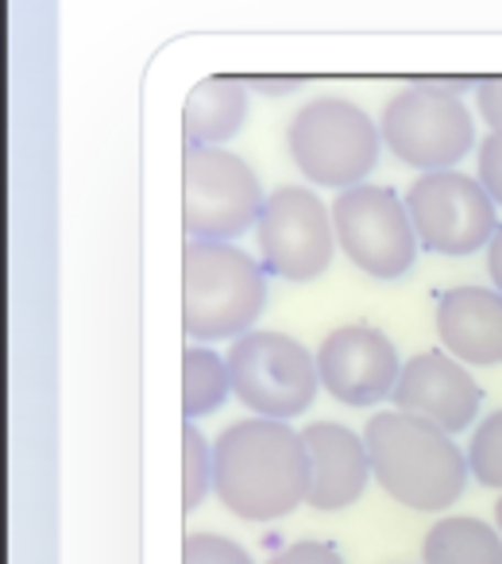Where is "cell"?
<instances>
[{
	"label": "cell",
	"instance_id": "obj_1",
	"mask_svg": "<svg viewBox=\"0 0 502 564\" xmlns=\"http://www.w3.org/2000/svg\"><path fill=\"white\" fill-rule=\"evenodd\" d=\"M212 495L243 522H275L309 499V453L298 430L243 417L212 441Z\"/></svg>",
	"mask_w": 502,
	"mask_h": 564
},
{
	"label": "cell",
	"instance_id": "obj_2",
	"mask_svg": "<svg viewBox=\"0 0 502 564\" xmlns=\"http://www.w3.org/2000/svg\"><path fill=\"white\" fill-rule=\"evenodd\" d=\"M371 479L410 510H448L468 487V453L452 433L402 410L375 414L363 430Z\"/></svg>",
	"mask_w": 502,
	"mask_h": 564
},
{
	"label": "cell",
	"instance_id": "obj_3",
	"mask_svg": "<svg viewBox=\"0 0 502 564\" xmlns=\"http://www.w3.org/2000/svg\"><path fill=\"white\" fill-rule=\"evenodd\" d=\"M268 306V267L236 243L186 240L182 329L194 345L240 340Z\"/></svg>",
	"mask_w": 502,
	"mask_h": 564
},
{
	"label": "cell",
	"instance_id": "obj_4",
	"mask_svg": "<svg viewBox=\"0 0 502 564\" xmlns=\"http://www.w3.org/2000/svg\"><path fill=\"white\" fill-rule=\"evenodd\" d=\"M286 151L306 182L325 189H352L375 171L383 132L348 97H317L291 117Z\"/></svg>",
	"mask_w": 502,
	"mask_h": 564
},
{
	"label": "cell",
	"instance_id": "obj_5",
	"mask_svg": "<svg viewBox=\"0 0 502 564\" xmlns=\"http://www.w3.org/2000/svg\"><path fill=\"white\" fill-rule=\"evenodd\" d=\"M263 186L236 151L186 148L182 155V228L186 240L232 243L260 225Z\"/></svg>",
	"mask_w": 502,
	"mask_h": 564
},
{
	"label": "cell",
	"instance_id": "obj_6",
	"mask_svg": "<svg viewBox=\"0 0 502 564\" xmlns=\"http://www.w3.org/2000/svg\"><path fill=\"white\" fill-rule=\"evenodd\" d=\"M228 371L236 399L255 417L275 422L306 414L321 391L317 356L286 333H243L228 348Z\"/></svg>",
	"mask_w": 502,
	"mask_h": 564
},
{
	"label": "cell",
	"instance_id": "obj_7",
	"mask_svg": "<svg viewBox=\"0 0 502 564\" xmlns=\"http://www.w3.org/2000/svg\"><path fill=\"white\" fill-rule=\"evenodd\" d=\"M383 148L414 171H456L463 155L476 148V120L460 97L437 94L410 82L402 94L386 101L379 117Z\"/></svg>",
	"mask_w": 502,
	"mask_h": 564
},
{
	"label": "cell",
	"instance_id": "obj_8",
	"mask_svg": "<svg viewBox=\"0 0 502 564\" xmlns=\"http://www.w3.org/2000/svg\"><path fill=\"white\" fill-rule=\"evenodd\" d=\"M332 228L348 263L371 279H402L417 263L422 243H417L406 197H399L391 186L363 182V186L340 189V197L332 202Z\"/></svg>",
	"mask_w": 502,
	"mask_h": 564
},
{
	"label": "cell",
	"instance_id": "obj_9",
	"mask_svg": "<svg viewBox=\"0 0 502 564\" xmlns=\"http://www.w3.org/2000/svg\"><path fill=\"white\" fill-rule=\"evenodd\" d=\"M260 263L286 282H314L337 256L332 209L306 186H279L268 194L255 225Z\"/></svg>",
	"mask_w": 502,
	"mask_h": 564
},
{
	"label": "cell",
	"instance_id": "obj_10",
	"mask_svg": "<svg viewBox=\"0 0 502 564\" xmlns=\"http://www.w3.org/2000/svg\"><path fill=\"white\" fill-rule=\"evenodd\" d=\"M417 243L437 256H476L499 228V205L483 182L460 171H429L406 189Z\"/></svg>",
	"mask_w": 502,
	"mask_h": 564
},
{
	"label": "cell",
	"instance_id": "obj_11",
	"mask_svg": "<svg viewBox=\"0 0 502 564\" xmlns=\"http://www.w3.org/2000/svg\"><path fill=\"white\" fill-rule=\"evenodd\" d=\"M317 376L329 399L345 406H379L383 399H394V387L402 376L399 348L391 345L383 329L371 325H345L332 329L317 345Z\"/></svg>",
	"mask_w": 502,
	"mask_h": 564
},
{
	"label": "cell",
	"instance_id": "obj_12",
	"mask_svg": "<svg viewBox=\"0 0 502 564\" xmlns=\"http://www.w3.org/2000/svg\"><path fill=\"white\" fill-rule=\"evenodd\" d=\"M394 410L414 414L445 433L471 430L483 406V391L456 356L448 352H417L402 364L399 387H394Z\"/></svg>",
	"mask_w": 502,
	"mask_h": 564
},
{
	"label": "cell",
	"instance_id": "obj_13",
	"mask_svg": "<svg viewBox=\"0 0 502 564\" xmlns=\"http://www.w3.org/2000/svg\"><path fill=\"white\" fill-rule=\"evenodd\" d=\"M309 453V499L314 510H345L360 502L371 479L368 441L340 422H314L302 430Z\"/></svg>",
	"mask_w": 502,
	"mask_h": 564
},
{
	"label": "cell",
	"instance_id": "obj_14",
	"mask_svg": "<svg viewBox=\"0 0 502 564\" xmlns=\"http://www.w3.org/2000/svg\"><path fill=\"white\" fill-rule=\"evenodd\" d=\"M437 337L448 356L471 368L502 364V294L491 286H452L437 306Z\"/></svg>",
	"mask_w": 502,
	"mask_h": 564
},
{
	"label": "cell",
	"instance_id": "obj_15",
	"mask_svg": "<svg viewBox=\"0 0 502 564\" xmlns=\"http://www.w3.org/2000/svg\"><path fill=\"white\" fill-rule=\"evenodd\" d=\"M248 120V82L201 78L182 109V135L186 148H220Z\"/></svg>",
	"mask_w": 502,
	"mask_h": 564
},
{
	"label": "cell",
	"instance_id": "obj_16",
	"mask_svg": "<svg viewBox=\"0 0 502 564\" xmlns=\"http://www.w3.org/2000/svg\"><path fill=\"white\" fill-rule=\"evenodd\" d=\"M422 564H502V533L483 518H440L422 541Z\"/></svg>",
	"mask_w": 502,
	"mask_h": 564
},
{
	"label": "cell",
	"instance_id": "obj_17",
	"mask_svg": "<svg viewBox=\"0 0 502 564\" xmlns=\"http://www.w3.org/2000/svg\"><path fill=\"white\" fill-rule=\"evenodd\" d=\"M232 394V371L228 356L212 352L209 345H189L182 352V410L186 422L217 414Z\"/></svg>",
	"mask_w": 502,
	"mask_h": 564
},
{
	"label": "cell",
	"instance_id": "obj_18",
	"mask_svg": "<svg viewBox=\"0 0 502 564\" xmlns=\"http://www.w3.org/2000/svg\"><path fill=\"white\" fill-rule=\"evenodd\" d=\"M212 491V445L194 422L182 430V510H197Z\"/></svg>",
	"mask_w": 502,
	"mask_h": 564
},
{
	"label": "cell",
	"instance_id": "obj_19",
	"mask_svg": "<svg viewBox=\"0 0 502 564\" xmlns=\"http://www.w3.org/2000/svg\"><path fill=\"white\" fill-rule=\"evenodd\" d=\"M468 468L483 487L502 491V410L487 414L483 422L471 430L468 441Z\"/></svg>",
	"mask_w": 502,
	"mask_h": 564
},
{
	"label": "cell",
	"instance_id": "obj_20",
	"mask_svg": "<svg viewBox=\"0 0 502 564\" xmlns=\"http://www.w3.org/2000/svg\"><path fill=\"white\" fill-rule=\"evenodd\" d=\"M182 564H251L248 549L220 533H186L182 541Z\"/></svg>",
	"mask_w": 502,
	"mask_h": 564
},
{
	"label": "cell",
	"instance_id": "obj_21",
	"mask_svg": "<svg viewBox=\"0 0 502 564\" xmlns=\"http://www.w3.org/2000/svg\"><path fill=\"white\" fill-rule=\"evenodd\" d=\"M476 171L483 189L491 194V202L502 209V132H491L483 140V148L476 151Z\"/></svg>",
	"mask_w": 502,
	"mask_h": 564
},
{
	"label": "cell",
	"instance_id": "obj_22",
	"mask_svg": "<svg viewBox=\"0 0 502 564\" xmlns=\"http://www.w3.org/2000/svg\"><path fill=\"white\" fill-rule=\"evenodd\" d=\"M268 564H345V556L329 541H294V545L279 549Z\"/></svg>",
	"mask_w": 502,
	"mask_h": 564
},
{
	"label": "cell",
	"instance_id": "obj_23",
	"mask_svg": "<svg viewBox=\"0 0 502 564\" xmlns=\"http://www.w3.org/2000/svg\"><path fill=\"white\" fill-rule=\"evenodd\" d=\"M476 109L491 124V132H502V78L476 82Z\"/></svg>",
	"mask_w": 502,
	"mask_h": 564
},
{
	"label": "cell",
	"instance_id": "obj_24",
	"mask_svg": "<svg viewBox=\"0 0 502 564\" xmlns=\"http://www.w3.org/2000/svg\"><path fill=\"white\" fill-rule=\"evenodd\" d=\"M487 274H491L494 291L502 294V225L494 228L491 243H487Z\"/></svg>",
	"mask_w": 502,
	"mask_h": 564
},
{
	"label": "cell",
	"instance_id": "obj_25",
	"mask_svg": "<svg viewBox=\"0 0 502 564\" xmlns=\"http://www.w3.org/2000/svg\"><path fill=\"white\" fill-rule=\"evenodd\" d=\"M248 86H263V94H291V89H298L302 82H294V78H286V82H279V78H255V82H248Z\"/></svg>",
	"mask_w": 502,
	"mask_h": 564
},
{
	"label": "cell",
	"instance_id": "obj_26",
	"mask_svg": "<svg viewBox=\"0 0 502 564\" xmlns=\"http://www.w3.org/2000/svg\"><path fill=\"white\" fill-rule=\"evenodd\" d=\"M494 525H499V533H502V495H499V502H494Z\"/></svg>",
	"mask_w": 502,
	"mask_h": 564
}]
</instances>
